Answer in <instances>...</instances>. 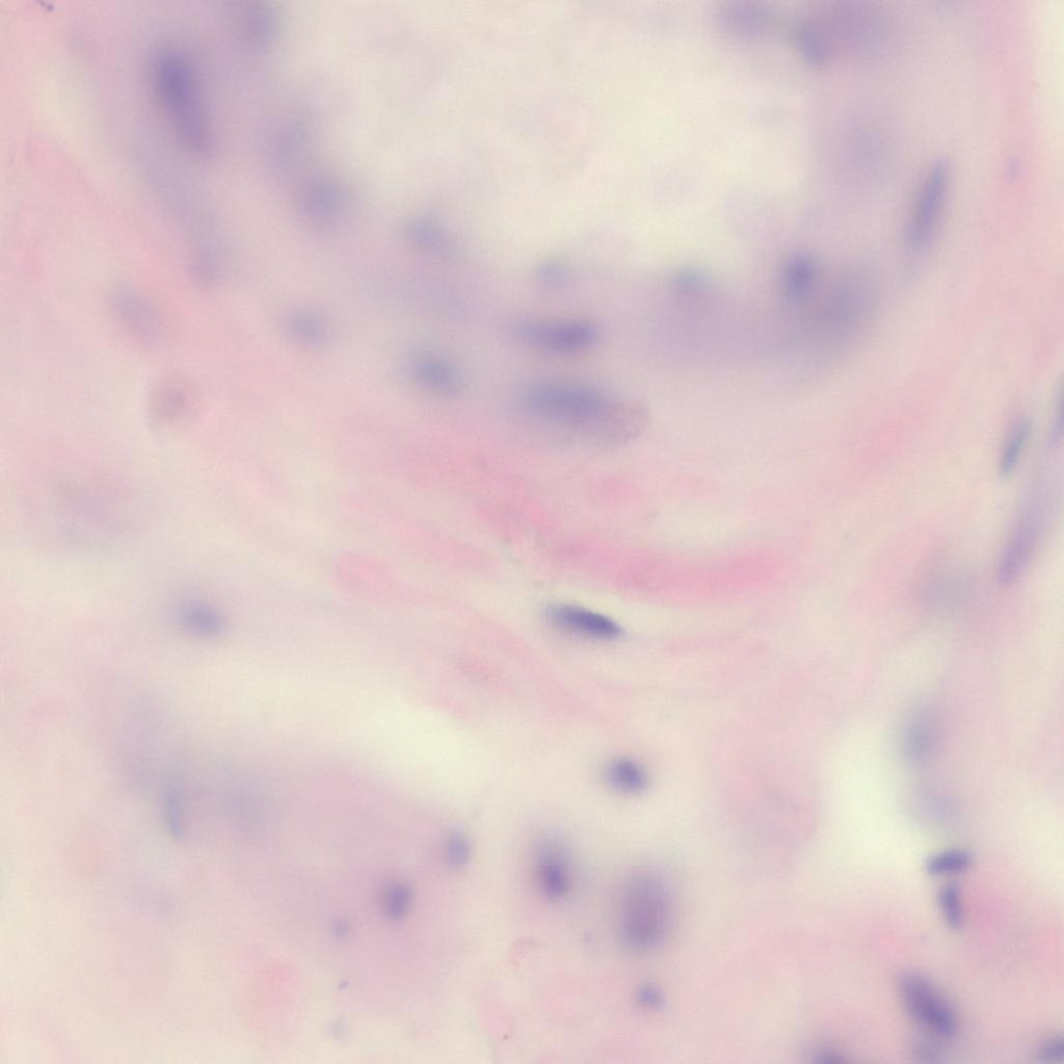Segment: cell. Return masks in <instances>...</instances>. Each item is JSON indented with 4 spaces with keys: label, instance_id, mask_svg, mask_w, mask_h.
Here are the masks:
<instances>
[{
    "label": "cell",
    "instance_id": "6da1fadb",
    "mask_svg": "<svg viewBox=\"0 0 1064 1064\" xmlns=\"http://www.w3.org/2000/svg\"><path fill=\"white\" fill-rule=\"evenodd\" d=\"M198 76L179 52L163 51L152 65V86L159 109L178 141L200 155L211 147V133Z\"/></svg>",
    "mask_w": 1064,
    "mask_h": 1064
},
{
    "label": "cell",
    "instance_id": "7a4b0ae2",
    "mask_svg": "<svg viewBox=\"0 0 1064 1064\" xmlns=\"http://www.w3.org/2000/svg\"><path fill=\"white\" fill-rule=\"evenodd\" d=\"M613 399L591 385L542 381L525 389L521 403L566 436L595 445L599 422Z\"/></svg>",
    "mask_w": 1064,
    "mask_h": 1064
},
{
    "label": "cell",
    "instance_id": "3957f363",
    "mask_svg": "<svg viewBox=\"0 0 1064 1064\" xmlns=\"http://www.w3.org/2000/svg\"><path fill=\"white\" fill-rule=\"evenodd\" d=\"M670 914V895L662 877L647 869L631 874L618 908V935L622 945L634 953L656 948L667 934Z\"/></svg>",
    "mask_w": 1064,
    "mask_h": 1064
},
{
    "label": "cell",
    "instance_id": "277c9868",
    "mask_svg": "<svg viewBox=\"0 0 1064 1064\" xmlns=\"http://www.w3.org/2000/svg\"><path fill=\"white\" fill-rule=\"evenodd\" d=\"M530 860L532 883L539 895L550 903L564 902L577 879L571 847L560 837L545 836L532 849Z\"/></svg>",
    "mask_w": 1064,
    "mask_h": 1064
},
{
    "label": "cell",
    "instance_id": "5b68a950",
    "mask_svg": "<svg viewBox=\"0 0 1064 1064\" xmlns=\"http://www.w3.org/2000/svg\"><path fill=\"white\" fill-rule=\"evenodd\" d=\"M904 1008L912 1019L941 1039H952L957 1031L953 1009L938 989L925 977L907 973L898 982Z\"/></svg>",
    "mask_w": 1064,
    "mask_h": 1064
},
{
    "label": "cell",
    "instance_id": "8992f818",
    "mask_svg": "<svg viewBox=\"0 0 1064 1064\" xmlns=\"http://www.w3.org/2000/svg\"><path fill=\"white\" fill-rule=\"evenodd\" d=\"M949 185V169L938 162L928 171L913 209L904 241L914 252L926 249L933 241L943 215Z\"/></svg>",
    "mask_w": 1064,
    "mask_h": 1064
},
{
    "label": "cell",
    "instance_id": "52a82bcc",
    "mask_svg": "<svg viewBox=\"0 0 1064 1064\" xmlns=\"http://www.w3.org/2000/svg\"><path fill=\"white\" fill-rule=\"evenodd\" d=\"M109 304L119 325L135 340L148 348H158L163 344L165 330L162 318L138 287L117 284L110 292Z\"/></svg>",
    "mask_w": 1064,
    "mask_h": 1064
},
{
    "label": "cell",
    "instance_id": "ba28073f",
    "mask_svg": "<svg viewBox=\"0 0 1064 1064\" xmlns=\"http://www.w3.org/2000/svg\"><path fill=\"white\" fill-rule=\"evenodd\" d=\"M514 333L532 347L557 354L589 350L599 337L598 327L588 321L524 322L514 328Z\"/></svg>",
    "mask_w": 1064,
    "mask_h": 1064
},
{
    "label": "cell",
    "instance_id": "9c48e42d",
    "mask_svg": "<svg viewBox=\"0 0 1064 1064\" xmlns=\"http://www.w3.org/2000/svg\"><path fill=\"white\" fill-rule=\"evenodd\" d=\"M1044 502L1033 498L1006 545L998 570L999 582L1008 587L1027 566L1044 523Z\"/></svg>",
    "mask_w": 1064,
    "mask_h": 1064
},
{
    "label": "cell",
    "instance_id": "30bf717a",
    "mask_svg": "<svg viewBox=\"0 0 1064 1064\" xmlns=\"http://www.w3.org/2000/svg\"><path fill=\"white\" fill-rule=\"evenodd\" d=\"M547 618L558 630L593 641H615L623 633L615 620L597 611L571 604L550 607Z\"/></svg>",
    "mask_w": 1064,
    "mask_h": 1064
},
{
    "label": "cell",
    "instance_id": "8fae6325",
    "mask_svg": "<svg viewBox=\"0 0 1064 1064\" xmlns=\"http://www.w3.org/2000/svg\"><path fill=\"white\" fill-rule=\"evenodd\" d=\"M192 393L180 380L168 379L153 389L149 402L151 423L159 430H174L189 421L193 411Z\"/></svg>",
    "mask_w": 1064,
    "mask_h": 1064
},
{
    "label": "cell",
    "instance_id": "7c38bea8",
    "mask_svg": "<svg viewBox=\"0 0 1064 1064\" xmlns=\"http://www.w3.org/2000/svg\"><path fill=\"white\" fill-rule=\"evenodd\" d=\"M174 607V619L185 631L208 638L219 637L226 631V621L221 611L204 598L186 596L178 600Z\"/></svg>",
    "mask_w": 1064,
    "mask_h": 1064
},
{
    "label": "cell",
    "instance_id": "4fadbf2b",
    "mask_svg": "<svg viewBox=\"0 0 1064 1064\" xmlns=\"http://www.w3.org/2000/svg\"><path fill=\"white\" fill-rule=\"evenodd\" d=\"M817 264L808 254H795L789 258L782 272V294L787 303L798 305L806 302L815 288Z\"/></svg>",
    "mask_w": 1064,
    "mask_h": 1064
},
{
    "label": "cell",
    "instance_id": "5bb4252c",
    "mask_svg": "<svg viewBox=\"0 0 1064 1064\" xmlns=\"http://www.w3.org/2000/svg\"><path fill=\"white\" fill-rule=\"evenodd\" d=\"M605 779L611 788L628 795L642 794L649 786L647 769L627 757L610 761L605 768Z\"/></svg>",
    "mask_w": 1064,
    "mask_h": 1064
},
{
    "label": "cell",
    "instance_id": "9a60e30c",
    "mask_svg": "<svg viewBox=\"0 0 1064 1064\" xmlns=\"http://www.w3.org/2000/svg\"><path fill=\"white\" fill-rule=\"evenodd\" d=\"M421 379L430 387L445 395H458L464 391L465 381L451 364L438 360H423L418 367Z\"/></svg>",
    "mask_w": 1064,
    "mask_h": 1064
},
{
    "label": "cell",
    "instance_id": "2e32d148",
    "mask_svg": "<svg viewBox=\"0 0 1064 1064\" xmlns=\"http://www.w3.org/2000/svg\"><path fill=\"white\" fill-rule=\"evenodd\" d=\"M1032 433V422L1021 419L1015 425L1002 450L1000 475L1007 478L1015 471Z\"/></svg>",
    "mask_w": 1064,
    "mask_h": 1064
},
{
    "label": "cell",
    "instance_id": "e0dca14e",
    "mask_svg": "<svg viewBox=\"0 0 1064 1064\" xmlns=\"http://www.w3.org/2000/svg\"><path fill=\"white\" fill-rule=\"evenodd\" d=\"M723 25L742 35L762 33L768 22L766 11L751 6H734L724 11Z\"/></svg>",
    "mask_w": 1064,
    "mask_h": 1064
},
{
    "label": "cell",
    "instance_id": "ac0fdd59",
    "mask_svg": "<svg viewBox=\"0 0 1064 1064\" xmlns=\"http://www.w3.org/2000/svg\"><path fill=\"white\" fill-rule=\"evenodd\" d=\"M973 865V857L967 850L949 849L928 858L925 863L927 874L935 877L961 874Z\"/></svg>",
    "mask_w": 1064,
    "mask_h": 1064
},
{
    "label": "cell",
    "instance_id": "d6986e66",
    "mask_svg": "<svg viewBox=\"0 0 1064 1064\" xmlns=\"http://www.w3.org/2000/svg\"><path fill=\"white\" fill-rule=\"evenodd\" d=\"M938 899L947 925L953 930H960L965 922L960 886L955 883L946 884L941 888Z\"/></svg>",
    "mask_w": 1064,
    "mask_h": 1064
},
{
    "label": "cell",
    "instance_id": "ffe728a7",
    "mask_svg": "<svg viewBox=\"0 0 1064 1064\" xmlns=\"http://www.w3.org/2000/svg\"><path fill=\"white\" fill-rule=\"evenodd\" d=\"M536 278L546 287L560 288L567 286L572 278L570 266L560 258H548L542 261L537 270Z\"/></svg>",
    "mask_w": 1064,
    "mask_h": 1064
},
{
    "label": "cell",
    "instance_id": "44dd1931",
    "mask_svg": "<svg viewBox=\"0 0 1064 1064\" xmlns=\"http://www.w3.org/2000/svg\"><path fill=\"white\" fill-rule=\"evenodd\" d=\"M472 855V847L468 837L460 832L448 836L444 846V856L447 865L455 870L465 868Z\"/></svg>",
    "mask_w": 1064,
    "mask_h": 1064
},
{
    "label": "cell",
    "instance_id": "7402d4cb",
    "mask_svg": "<svg viewBox=\"0 0 1064 1064\" xmlns=\"http://www.w3.org/2000/svg\"><path fill=\"white\" fill-rule=\"evenodd\" d=\"M909 728L910 729L906 733V746L908 752L915 756H921L922 754L927 753L930 747L931 735H933V732L930 730V725L926 721H923V718H918V720L914 721Z\"/></svg>",
    "mask_w": 1064,
    "mask_h": 1064
},
{
    "label": "cell",
    "instance_id": "603a6c76",
    "mask_svg": "<svg viewBox=\"0 0 1064 1064\" xmlns=\"http://www.w3.org/2000/svg\"><path fill=\"white\" fill-rule=\"evenodd\" d=\"M165 814L169 830L174 837H181L182 823V800L178 787L170 786L165 794Z\"/></svg>",
    "mask_w": 1064,
    "mask_h": 1064
},
{
    "label": "cell",
    "instance_id": "cb8c5ba5",
    "mask_svg": "<svg viewBox=\"0 0 1064 1064\" xmlns=\"http://www.w3.org/2000/svg\"><path fill=\"white\" fill-rule=\"evenodd\" d=\"M385 908L390 916H404L410 906V892L403 886L392 887L385 895Z\"/></svg>",
    "mask_w": 1064,
    "mask_h": 1064
},
{
    "label": "cell",
    "instance_id": "d4e9b609",
    "mask_svg": "<svg viewBox=\"0 0 1064 1064\" xmlns=\"http://www.w3.org/2000/svg\"><path fill=\"white\" fill-rule=\"evenodd\" d=\"M1064 1045L1061 1036L1051 1037L1039 1051V1057L1047 1062H1057L1063 1058Z\"/></svg>",
    "mask_w": 1064,
    "mask_h": 1064
},
{
    "label": "cell",
    "instance_id": "484cf974",
    "mask_svg": "<svg viewBox=\"0 0 1064 1064\" xmlns=\"http://www.w3.org/2000/svg\"><path fill=\"white\" fill-rule=\"evenodd\" d=\"M677 285L686 292H694L704 285V279L698 273L686 272L677 277Z\"/></svg>",
    "mask_w": 1064,
    "mask_h": 1064
},
{
    "label": "cell",
    "instance_id": "4316f807",
    "mask_svg": "<svg viewBox=\"0 0 1064 1064\" xmlns=\"http://www.w3.org/2000/svg\"><path fill=\"white\" fill-rule=\"evenodd\" d=\"M941 1051L933 1044L920 1043L915 1048V1056L919 1057L921 1061L935 1062L940 1060Z\"/></svg>",
    "mask_w": 1064,
    "mask_h": 1064
},
{
    "label": "cell",
    "instance_id": "83f0119b",
    "mask_svg": "<svg viewBox=\"0 0 1064 1064\" xmlns=\"http://www.w3.org/2000/svg\"><path fill=\"white\" fill-rule=\"evenodd\" d=\"M637 1000L642 1006L649 1008L657 1006L660 1001V997L656 990H654L653 988L645 987L638 991Z\"/></svg>",
    "mask_w": 1064,
    "mask_h": 1064
}]
</instances>
